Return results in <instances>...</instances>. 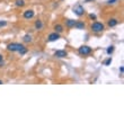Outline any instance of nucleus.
I'll use <instances>...</instances> for the list:
<instances>
[{
	"mask_svg": "<svg viewBox=\"0 0 124 124\" xmlns=\"http://www.w3.org/2000/svg\"><path fill=\"white\" fill-rule=\"evenodd\" d=\"M73 13L77 15L78 17H81L84 14H85V9H84V7L81 5H76L73 7Z\"/></svg>",
	"mask_w": 124,
	"mask_h": 124,
	"instance_id": "obj_4",
	"label": "nucleus"
},
{
	"mask_svg": "<svg viewBox=\"0 0 124 124\" xmlns=\"http://www.w3.org/2000/svg\"><path fill=\"white\" fill-rule=\"evenodd\" d=\"M86 2H92V1H94V0H85Z\"/></svg>",
	"mask_w": 124,
	"mask_h": 124,
	"instance_id": "obj_23",
	"label": "nucleus"
},
{
	"mask_svg": "<svg viewBox=\"0 0 124 124\" xmlns=\"http://www.w3.org/2000/svg\"><path fill=\"white\" fill-rule=\"evenodd\" d=\"M114 52V46L113 45H111V46H108L107 47V50H106V53H107L108 55H111L112 53Z\"/></svg>",
	"mask_w": 124,
	"mask_h": 124,
	"instance_id": "obj_15",
	"label": "nucleus"
},
{
	"mask_svg": "<svg viewBox=\"0 0 124 124\" xmlns=\"http://www.w3.org/2000/svg\"><path fill=\"white\" fill-rule=\"evenodd\" d=\"M33 41V37L31 34H25V35L23 36V42L25 43H32Z\"/></svg>",
	"mask_w": 124,
	"mask_h": 124,
	"instance_id": "obj_12",
	"label": "nucleus"
},
{
	"mask_svg": "<svg viewBox=\"0 0 124 124\" xmlns=\"http://www.w3.org/2000/svg\"><path fill=\"white\" fill-rule=\"evenodd\" d=\"M116 2H117V0H107V1H106L107 5H115Z\"/></svg>",
	"mask_w": 124,
	"mask_h": 124,
	"instance_id": "obj_19",
	"label": "nucleus"
},
{
	"mask_svg": "<svg viewBox=\"0 0 124 124\" xmlns=\"http://www.w3.org/2000/svg\"><path fill=\"white\" fill-rule=\"evenodd\" d=\"M34 26H35V30L39 31V30H42L43 26H44V24H43V22L41 19H37L35 22V24H34Z\"/></svg>",
	"mask_w": 124,
	"mask_h": 124,
	"instance_id": "obj_9",
	"label": "nucleus"
},
{
	"mask_svg": "<svg viewBox=\"0 0 124 124\" xmlns=\"http://www.w3.org/2000/svg\"><path fill=\"white\" fill-rule=\"evenodd\" d=\"M77 20L75 19H67L65 20V26L68 27V28H72V27H75V24Z\"/></svg>",
	"mask_w": 124,
	"mask_h": 124,
	"instance_id": "obj_10",
	"label": "nucleus"
},
{
	"mask_svg": "<svg viewBox=\"0 0 124 124\" xmlns=\"http://www.w3.org/2000/svg\"><path fill=\"white\" fill-rule=\"evenodd\" d=\"M7 22L6 20H0V28H2V27H5V26H7Z\"/></svg>",
	"mask_w": 124,
	"mask_h": 124,
	"instance_id": "obj_18",
	"label": "nucleus"
},
{
	"mask_svg": "<svg viewBox=\"0 0 124 124\" xmlns=\"http://www.w3.org/2000/svg\"><path fill=\"white\" fill-rule=\"evenodd\" d=\"M15 6L16 7H24L25 6V1H24V0H16V1H15Z\"/></svg>",
	"mask_w": 124,
	"mask_h": 124,
	"instance_id": "obj_14",
	"label": "nucleus"
},
{
	"mask_svg": "<svg viewBox=\"0 0 124 124\" xmlns=\"http://www.w3.org/2000/svg\"><path fill=\"white\" fill-rule=\"evenodd\" d=\"M34 16H35V11L33 9H27L23 13V17L25 19H32Z\"/></svg>",
	"mask_w": 124,
	"mask_h": 124,
	"instance_id": "obj_5",
	"label": "nucleus"
},
{
	"mask_svg": "<svg viewBox=\"0 0 124 124\" xmlns=\"http://www.w3.org/2000/svg\"><path fill=\"white\" fill-rule=\"evenodd\" d=\"M120 72H121V73H123V72H124V68H123V67H120Z\"/></svg>",
	"mask_w": 124,
	"mask_h": 124,
	"instance_id": "obj_21",
	"label": "nucleus"
},
{
	"mask_svg": "<svg viewBox=\"0 0 124 124\" xmlns=\"http://www.w3.org/2000/svg\"><path fill=\"white\" fill-rule=\"evenodd\" d=\"M60 39V34L56 32H53L51 33L49 35V37H47V41L49 42H55V41H58V39Z\"/></svg>",
	"mask_w": 124,
	"mask_h": 124,
	"instance_id": "obj_7",
	"label": "nucleus"
},
{
	"mask_svg": "<svg viewBox=\"0 0 124 124\" xmlns=\"http://www.w3.org/2000/svg\"><path fill=\"white\" fill-rule=\"evenodd\" d=\"M25 47L23 44H20V43H10L7 45V50L10 51V52H19L20 50Z\"/></svg>",
	"mask_w": 124,
	"mask_h": 124,
	"instance_id": "obj_2",
	"label": "nucleus"
},
{
	"mask_svg": "<svg viewBox=\"0 0 124 124\" xmlns=\"http://www.w3.org/2000/svg\"><path fill=\"white\" fill-rule=\"evenodd\" d=\"M90 30H92L94 33H101L105 30V25L103 23H101V22H95V23L92 24Z\"/></svg>",
	"mask_w": 124,
	"mask_h": 124,
	"instance_id": "obj_1",
	"label": "nucleus"
},
{
	"mask_svg": "<svg viewBox=\"0 0 124 124\" xmlns=\"http://www.w3.org/2000/svg\"><path fill=\"white\" fill-rule=\"evenodd\" d=\"M18 53H19L20 55H24V54H26V53H27V47H23V49L20 50Z\"/></svg>",
	"mask_w": 124,
	"mask_h": 124,
	"instance_id": "obj_17",
	"label": "nucleus"
},
{
	"mask_svg": "<svg viewBox=\"0 0 124 124\" xmlns=\"http://www.w3.org/2000/svg\"><path fill=\"white\" fill-rule=\"evenodd\" d=\"M118 24V19H116V18H111V19L107 22V25L109 27H114V26H116Z\"/></svg>",
	"mask_w": 124,
	"mask_h": 124,
	"instance_id": "obj_11",
	"label": "nucleus"
},
{
	"mask_svg": "<svg viewBox=\"0 0 124 124\" xmlns=\"http://www.w3.org/2000/svg\"><path fill=\"white\" fill-rule=\"evenodd\" d=\"M54 56L59 58V59H63L65 56H68V52L65 50H56L54 52Z\"/></svg>",
	"mask_w": 124,
	"mask_h": 124,
	"instance_id": "obj_6",
	"label": "nucleus"
},
{
	"mask_svg": "<svg viewBox=\"0 0 124 124\" xmlns=\"http://www.w3.org/2000/svg\"><path fill=\"white\" fill-rule=\"evenodd\" d=\"M3 82H2V80H0V85H2Z\"/></svg>",
	"mask_w": 124,
	"mask_h": 124,
	"instance_id": "obj_24",
	"label": "nucleus"
},
{
	"mask_svg": "<svg viewBox=\"0 0 124 124\" xmlns=\"http://www.w3.org/2000/svg\"><path fill=\"white\" fill-rule=\"evenodd\" d=\"M112 61H113V60H112V58L109 56V58H107V59H106L104 62H103V63H104V65H109V64L112 63Z\"/></svg>",
	"mask_w": 124,
	"mask_h": 124,
	"instance_id": "obj_16",
	"label": "nucleus"
},
{
	"mask_svg": "<svg viewBox=\"0 0 124 124\" xmlns=\"http://www.w3.org/2000/svg\"><path fill=\"white\" fill-rule=\"evenodd\" d=\"M85 27H86V24L84 23V22H81V20L76 22V24H75V28H76V30H85Z\"/></svg>",
	"mask_w": 124,
	"mask_h": 124,
	"instance_id": "obj_8",
	"label": "nucleus"
},
{
	"mask_svg": "<svg viewBox=\"0 0 124 124\" xmlns=\"http://www.w3.org/2000/svg\"><path fill=\"white\" fill-rule=\"evenodd\" d=\"M1 61H3V56L0 54V62H1Z\"/></svg>",
	"mask_w": 124,
	"mask_h": 124,
	"instance_id": "obj_22",
	"label": "nucleus"
},
{
	"mask_svg": "<svg viewBox=\"0 0 124 124\" xmlns=\"http://www.w3.org/2000/svg\"><path fill=\"white\" fill-rule=\"evenodd\" d=\"M92 52H93V49L90 47V46H88V45H81L78 49V53L80 54V55H84V56L89 55Z\"/></svg>",
	"mask_w": 124,
	"mask_h": 124,
	"instance_id": "obj_3",
	"label": "nucleus"
},
{
	"mask_svg": "<svg viewBox=\"0 0 124 124\" xmlns=\"http://www.w3.org/2000/svg\"><path fill=\"white\" fill-rule=\"evenodd\" d=\"M54 32L61 34V33L63 32V26H62L61 24H56V25H54Z\"/></svg>",
	"mask_w": 124,
	"mask_h": 124,
	"instance_id": "obj_13",
	"label": "nucleus"
},
{
	"mask_svg": "<svg viewBox=\"0 0 124 124\" xmlns=\"http://www.w3.org/2000/svg\"><path fill=\"white\" fill-rule=\"evenodd\" d=\"M89 18H90V19H94V20H96V18H97V16H96L95 14H90V15H89Z\"/></svg>",
	"mask_w": 124,
	"mask_h": 124,
	"instance_id": "obj_20",
	"label": "nucleus"
}]
</instances>
